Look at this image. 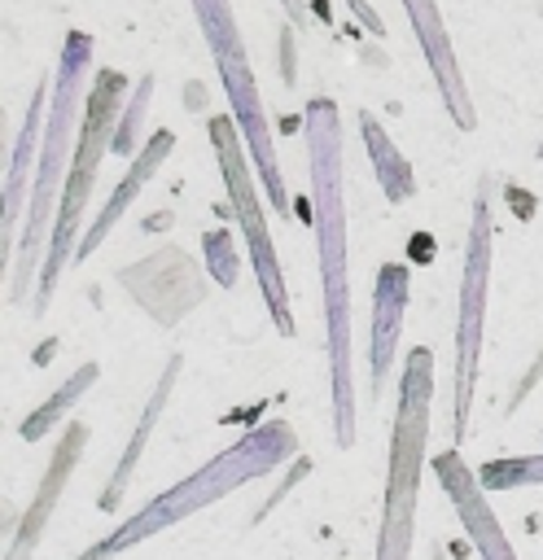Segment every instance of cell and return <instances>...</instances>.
<instances>
[{"mask_svg":"<svg viewBox=\"0 0 543 560\" xmlns=\"http://www.w3.org/2000/svg\"><path fill=\"white\" fill-rule=\"evenodd\" d=\"M307 158H311V223L320 249L324 324H328V381H333V442L355 446V385H350V245L342 197V118L328 96L307 105Z\"/></svg>","mask_w":543,"mask_h":560,"instance_id":"obj_1","label":"cell"},{"mask_svg":"<svg viewBox=\"0 0 543 560\" xmlns=\"http://www.w3.org/2000/svg\"><path fill=\"white\" fill-rule=\"evenodd\" d=\"M298 451V438L285 420H263L258 429H250L245 438H236L228 451H219L210 464H201L197 472H188L184 481H175L171 490L153 494L145 508H136L114 534H105L101 542H92L88 551H79V560H114L123 551H131L136 542L162 534L166 525L219 503L223 494L241 490L245 481H258L267 472H276L289 455Z\"/></svg>","mask_w":543,"mask_h":560,"instance_id":"obj_2","label":"cell"},{"mask_svg":"<svg viewBox=\"0 0 543 560\" xmlns=\"http://www.w3.org/2000/svg\"><path fill=\"white\" fill-rule=\"evenodd\" d=\"M92 61V35L70 31L61 52H57V70L48 79V114H44V140H39V171L31 179V206H26V223H22V245H18V262H13V280H9V298L22 302L31 293L35 271H44V232L53 214V201L61 197V184L70 175L74 162V144H79V122H83V74Z\"/></svg>","mask_w":543,"mask_h":560,"instance_id":"obj_3","label":"cell"},{"mask_svg":"<svg viewBox=\"0 0 543 560\" xmlns=\"http://www.w3.org/2000/svg\"><path fill=\"white\" fill-rule=\"evenodd\" d=\"M429 407H434V350L412 346L398 376V402H394V429H390V455H385L377 560H412L420 468L429 446Z\"/></svg>","mask_w":543,"mask_h":560,"instance_id":"obj_4","label":"cell"},{"mask_svg":"<svg viewBox=\"0 0 543 560\" xmlns=\"http://www.w3.org/2000/svg\"><path fill=\"white\" fill-rule=\"evenodd\" d=\"M131 92L127 74L123 70H96L92 88H88V101H83V122H79V144H74V162H70V175L61 184V197H57V219H53V232H48V254H44V271H39V289H35V315L48 306L61 271L79 258V228H83V210H88V197L96 188V171H101V158L114 149V136H118V105L123 96Z\"/></svg>","mask_w":543,"mask_h":560,"instance_id":"obj_5","label":"cell"},{"mask_svg":"<svg viewBox=\"0 0 543 560\" xmlns=\"http://www.w3.org/2000/svg\"><path fill=\"white\" fill-rule=\"evenodd\" d=\"M193 13H197V26L206 35L210 61H215V70L223 79V92H228V105H232V122L245 136L254 171L263 175V188H267L272 206L280 214H289V192H285V179H280V166H276L272 122H267V109H263V96H258V83H254V70H250V52H245L232 0H193Z\"/></svg>","mask_w":543,"mask_h":560,"instance_id":"obj_6","label":"cell"},{"mask_svg":"<svg viewBox=\"0 0 543 560\" xmlns=\"http://www.w3.org/2000/svg\"><path fill=\"white\" fill-rule=\"evenodd\" d=\"M210 144H215V153H219L228 206H232V214H236V223H241V236H245V249H250V262H254V276H258L267 315H272V324H276L280 337H293L289 289H285V276H280V258H276L272 228H267L263 206H258L254 158H250V149H245V136H241V127H236L232 118H210Z\"/></svg>","mask_w":543,"mask_h":560,"instance_id":"obj_7","label":"cell"},{"mask_svg":"<svg viewBox=\"0 0 543 560\" xmlns=\"http://www.w3.org/2000/svg\"><path fill=\"white\" fill-rule=\"evenodd\" d=\"M490 179L477 184L473 197V223H469V249H464V276H460V306H455V385H451V438L460 442L469 433V407H473V381L482 359V332H486V298H490V245H495V219H490Z\"/></svg>","mask_w":543,"mask_h":560,"instance_id":"obj_8","label":"cell"},{"mask_svg":"<svg viewBox=\"0 0 543 560\" xmlns=\"http://www.w3.org/2000/svg\"><path fill=\"white\" fill-rule=\"evenodd\" d=\"M118 284L131 293V302H140L162 328H175L201 298H206V276L201 267L180 249V245H162L158 254L140 258L136 267L118 271Z\"/></svg>","mask_w":543,"mask_h":560,"instance_id":"obj_9","label":"cell"},{"mask_svg":"<svg viewBox=\"0 0 543 560\" xmlns=\"http://www.w3.org/2000/svg\"><path fill=\"white\" fill-rule=\"evenodd\" d=\"M429 468H434L438 486L447 490V499H451V508H455V516H460V525H464L473 551H477L482 560H517V551H512V542L504 538L495 512L486 508V486L477 481V472H469L464 455H460L455 446H451V451H438V455L429 459Z\"/></svg>","mask_w":543,"mask_h":560,"instance_id":"obj_10","label":"cell"},{"mask_svg":"<svg viewBox=\"0 0 543 560\" xmlns=\"http://www.w3.org/2000/svg\"><path fill=\"white\" fill-rule=\"evenodd\" d=\"M83 446H88V429H83L79 420H74V424H66V429H61V438H57V446H53V455H48V468H44L39 490H35V499L26 503V512H22V521H18L13 538H9L4 560H31V551L39 547V534H44L48 516L57 512V499H61V494H66V486H70V472H74V464H79Z\"/></svg>","mask_w":543,"mask_h":560,"instance_id":"obj_11","label":"cell"},{"mask_svg":"<svg viewBox=\"0 0 543 560\" xmlns=\"http://www.w3.org/2000/svg\"><path fill=\"white\" fill-rule=\"evenodd\" d=\"M407 284L412 271L403 262H381L372 280V328H368V372H372V394L381 398V385L394 368L398 332H403V311H407Z\"/></svg>","mask_w":543,"mask_h":560,"instance_id":"obj_12","label":"cell"},{"mask_svg":"<svg viewBox=\"0 0 543 560\" xmlns=\"http://www.w3.org/2000/svg\"><path fill=\"white\" fill-rule=\"evenodd\" d=\"M403 9H407V18H412V31H416V39H420V52H425V61H429V70H434V83H438V92H442V105L451 109L455 127L469 131V127L477 122V114H473V101H469V92H464V79H460L455 52H451V35H447V26H442V18H438V4H434V0H403Z\"/></svg>","mask_w":543,"mask_h":560,"instance_id":"obj_13","label":"cell"},{"mask_svg":"<svg viewBox=\"0 0 543 560\" xmlns=\"http://www.w3.org/2000/svg\"><path fill=\"white\" fill-rule=\"evenodd\" d=\"M171 149H175V136H171L166 127H162V131H153V136L140 144V153L131 158L127 175L118 179V188L109 192V201L101 206V214H96V219H92V228L83 232V241H79V258H74V262H83V258H88V254H92V249H96V245H101V241L114 232V223L127 214V206L140 197V188H145V184L158 175V166L166 162V153H171Z\"/></svg>","mask_w":543,"mask_h":560,"instance_id":"obj_14","label":"cell"},{"mask_svg":"<svg viewBox=\"0 0 543 560\" xmlns=\"http://www.w3.org/2000/svg\"><path fill=\"white\" fill-rule=\"evenodd\" d=\"M180 354H171L166 359V368H162V376H158V385H153V394H149V402H145V411H140V420H136V429H131V438H127V446H123V455H118V468H114V477H109V486L101 490V512H114L118 503H123V494H127V486H131V477H136V464H140V455H145V446H149V433H153V424H158V416H162V407L171 402V394H175V381H180Z\"/></svg>","mask_w":543,"mask_h":560,"instance_id":"obj_15","label":"cell"},{"mask_svg":"<svg viewBox=\"0 0 543 560\" xmlns=\"http://www.w3.org/2000/svg\"><path fill=\"white\" fill-rule=\"evenodd\" d=\"M44 114H48V79L35 88L31 96V109H26V122L13 140V158H9V171H4V249H13V236H18V214H22V184H26V171L31 162H39V131H44Z\"/></svg>","mask_w":543,"mask_h":560,"instance_id":"obj_16","label":"cell"},{"mask_svg":"<svg viewBox=\"0 0 543 560\" xmlns=\"http://www.w3.org/2000/svg\"><path fill=\"white\" fill-rule=\"evenodd\" d=\"M359 131H363V144H368V153H372V171H377V179H381V192H385L394 206L407 201L412 188H416V171H412V162L398 158V149L390 144V136L381 131V122H377L372 109L359 114Z\"/></svg>","mask_w":543,"mask_h":560,"instance_id":"obj_17","label":"cell"},{"mask_svg":"<svg viewBox=\"0 0 543 560\" xmlns=\"http://www.w3.org/2000/svg\"><path fill=\"white\" fill-rule=\"evenodd\" d=\"M96 376H101V368H96V363H79V368L66 376V385H57V389H53V398H48L44 407H35V411L22 420V429H18V433H22L26 442H39L44 433H53V429L66 420V411L74 407V398H83V394L96 385Z\"/></svg>","mask_w":543,"mask_h":560,"instance_id":"obj_18","label":"cell"},{"mask_svg":"<svg viewBox=\"0 0 543 560\" xmlns=\"http://www.w3.org/2000/svg\"><path fill=\"white\" fill-rule=\"evenodd\" d=\"M477 481L486 490H512V486H543V455H512L482 464Z\"/></svg>","mask_w":543,"mask_h":560,"instance_id":"obj_19","label":"cell"},{"mask_svg":"<svg viewBox=\"0 0 543 560\" xmlns=\"http://www.w3.org/2000/svg\"><path fill=\"white\" fill-rule=\"evenodd\" d=\"M201 254H206V276H215L223 289L236 284V245L228 228H210L201 236Z\"/></svg>","mask_w":543,"mask_h":560,"instance_id":"obj_20","label":"cell"},{"mask_svg":"<svg viewBox=\"0 0 543 560\" xmlns=\"http://www.w3.org/2000/svg\"><path fill=\"white\" fill-rule=\"evenodd\" d=\"M149 96H153V74H140V83L131 88V101H127V114L118 122V136H114V153H140L136 149V136H140V122H145V109H149Z\"/></svg>","mask_w":543,"mask_h":560,"instance_id":"obj_21","label":"cell"},{"mask_svg":"<svg viewBox=\"0 0 543 560\" xmlns=\"http://www.w3.org/2000/svg\"><path fill=\"white\" fill-rule=\"evenodd\" d=\"M307 472H311V459H307V455H302V459H298V464H293V468H289V477H285V481H280V486H276V490H272V499H267V503H263V508H258V512H254V521H263V516H267V512H272V508H276V503H280V499H285V490H289V486H293V481H302V477H307Z\"/></svg>","mask_w":543,"mask_h":560,"instance_id":"obj_22","label":"cell"},{"mask_svg":"<svg viewBox=\"0 0 543 560\" xmlns=\"http://www.w3.org/2000/svg\"><path fill=\"white\" fill-rule=\"evenodd\" d=\"M539 381H543V346H539V354L530 359V368H525V376L517 381V389H512V402H508V411H517V402H521V398H530Z\"/></svg>","mask_w":543,"mask_h":560,"instance_id":"obj_23","label":"cell"},{"mask_svg":"<svg viewBox=\"0 0 543 560\" xmlns=\"http://www.w3.org/2000/svg\"><path fill=\"white\" fill-rule=\"evenodd\" d=\"M350 9H359V13H363V22H368V31H385V26H381V22H377V18L368 13V4H363V0H350Z\"/></svg>","mask_w":543,"mask_h":560,"instance_id":"obj_24","label":"cell"},{"mask_svg":"<svg viewBox=\"0 0 543 560\" xmlns=\"http://www.w3.org/2000/svg\"><path fill=\"white\" fill-rule=\"evenodd\" d=\"M434 560H447V556H442V551H434Z\"/></svg>","mask_w":543,"mask_h":560,"instance_id":"obj_25","label":"cell"}]
</instances>
